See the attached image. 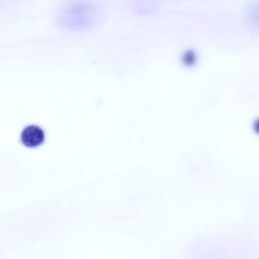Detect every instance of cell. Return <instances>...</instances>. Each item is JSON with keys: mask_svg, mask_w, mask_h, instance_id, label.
Returning a JSON list of instances; mask_svg holds the SVG:
<instances>
[{"mask_svg": "<svg viewBox=\"0 0 259 259\" xmlns=\"http://www.w3.org/2000/svg\"><path fill=\"white\" fill-rule=\"evenodd\" d=\"M199 61V54L194 48H186L180 54L179 62L186 69L194 68L198 65Z\"/></svg>", "mask_w": 259, "mask_h": 259, "instance_id": "obj_3", "label": "cell"}, {"mask_svg": "<svg viewBox=\"0 0 259 259\" xmlns=\"http://www.w3.org/2000/svg\"><path fill=\"white\" fill-rule=\"evenodd\" d=\"M98 11L89 0H71L60 10L58 21L64 28L72 31L87 30L95 24Z\"/></svg>", "mask_w": 259, "mask_h": 259, "instance_id": "obj_1", "label": "cell"}, {"mask_svg": "<svg viewBox=\"0 0 259 259\" xmlns=\"http://www.w3.org/2000/svg\"><path fill=\"white\" fill-rule=\"evenodd\" d=\"M258 118H256L254 119L251 122V130L254 134L257 135L258 131Z\"/></svg>", "mask_w": 259, "mask_h": 259, "instance_id": "obj_5", "label": "cell"}, {"mask_svg": "<svg viewBox=\"0 0 259 259\" xmlns=\"http://www.w3.org/2000/svg\"><path fill=\"white\" fill-rule=\"evenodd\" d=\"M247 19L249 24L255 26L258 24V7L257 4H252L247 11Z\"/></svg>", "mask_w": 259, "mask_h": 259, "instance_id": "obj_4", "label": "cell"}, {"mask_svg": "<svg viewBox=\"0 0 259 259\" xmlns=\"http://www.w3.org/2000/svg\"><path fill=\"white\" fill-rule=\"evenodd\" d=\"M46 136L44 131L39 126L29 125L22 130L20 136L22 144L29 149H35L45 142Z\"/></svg>", "mask_w": 259, "mask_h": 259, "instance_id": "obj_2", "label": "cell"}]
</instances>
